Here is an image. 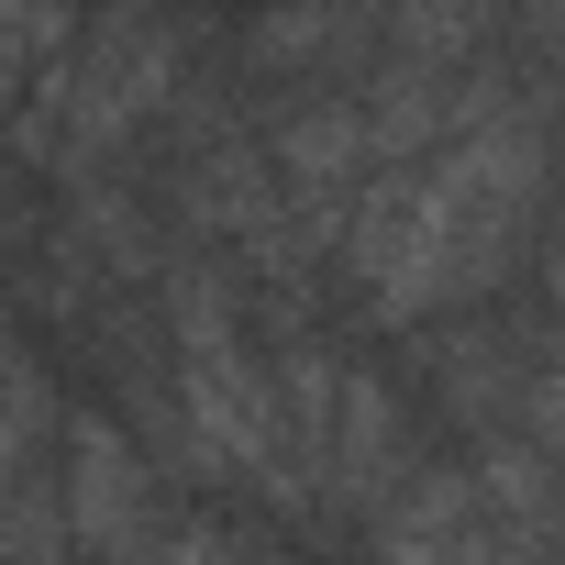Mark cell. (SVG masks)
<instances>
[{
	"mask_svg": "<svg viewBox=\"0 0 565 565\" xmlns=\"http://www.w3.org/2000/svg\"><path fill=\"white\" fill-rule=\"evenodd\" d=\"M34 422H45V388L0 355V499L23 488V455H34Z\"/></svg>",
	"mask_w": 565,
	"mask_h": 565,
	"instance_id": "6",
	"label": "cell"
},
{
	"mask_svg": "<svg viewBox=\"0 0 565 565\" xmlns=\"http://www.w3.org/2000/svg\"><path fill=\"white\" fill-rule=\"evenodd\" d=\"M56 521H67V543L100 554V565H134L145 532L167 521L156 488H145V466H134V444H122L111 422H78V433H67V499H56Z\"/></svg>",
	"mask_w": 565,
	"mask_h": 565,
	"instance_id": "4",
	"label": "cell"
},
{
	"mask_svg": "<svg viewBox=\"0 0 565 565\" xmlns=\"http://www.w3.org/2000/svg\"><path fill=\"white\" fill-rule=\"evenodd\" d=\"M532 200H543V145H532V100H488L466 134L377 167L333 244L355 266V289L388 311V322H422V311H466L488 300L510 255L532 244Z\"/></svg>",
	"mask_w": 565,
	"mask_h": 565,
	"instance_id": "1",
	"label": "cell"
},
{
	"mask_svg": "<svg viewBox=\"0 0 565 565\" xmlns=\"http://www.w3.org/2000/svg\"><path fill=\"white\" fill-rule=\"evenodd\" d=\"M178 411H189V455L211 477H255L277 499L289 488V433H277V377L244 355V322L222 300V277H178Z\"/></svg>",
	"mask_w": 565,
	"mask_h": 565,
	"instance_id": "2",
	"label": "cell"
},
{
	"mask_svg": "<svg viewBox=\"0 0 565 565\" xmlns=\"http://www.w3.org/2000/svg\"><path fill=\"white\" fill-rule=\"evenodd\" d=\"M167 89H178V34H167L156 12H122V0H111V23L89 34V56H56V67H45L56 156H67V167H100Z\"/></svg>",
	"mask_w": 565,
	"mask_h": 565,
	"instance_id": "3",
	"label": "cell"
},
{
	"mask_svg": "<svg viewBox=\"0 0 565 565\" xmlns=\"http://www.w3.org/2000/svg\"><path fill=\"white\" fill-rule=\"evenodd\" d=\"M377 565H543V554L499 532L466 477H411V499H377Z\"/></svg>",
	"mask_w": 565,
	"mask_h": 565,
	"instance_id": "5",
	"label": "cell"
}]
</instances>
